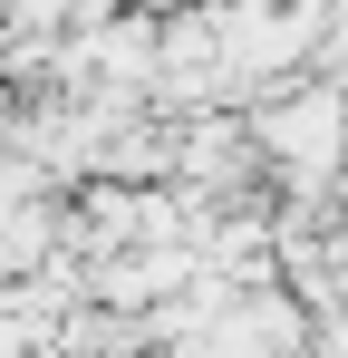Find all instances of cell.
Returning <instances> with one entry per match:
<instances>
[{"mask_svg": "<svg viewBox=\"0 0 348 358\" xmlns=\"http://www.w3.org/2000/svg\"><path fill=\"white\" fill-rule=\"evenodd\" d=\"M252 145H261L271 203L329 213V194H339V175H348V87L339 78H300L281 97H261V107H252Z\"/></svg>", "mask_w": 348, "mask_h": 358, "instance_id": "6da1fadb", "label": "cell"}, {"mask_svg": "<svg viewBox=\"0 0 348 358\" xmlns=\"http://www.w3.org/2000/svg\"><path fill=\"white\" fill-rule=\"evenodd\" d=\"M329 233H339V252H348V175H339V194H329Z\"/></svg>", "mask_w": 348, "mask_h": 358, "instance_id": "7a4b0ae2", "label": "cell"}]
</instances>
